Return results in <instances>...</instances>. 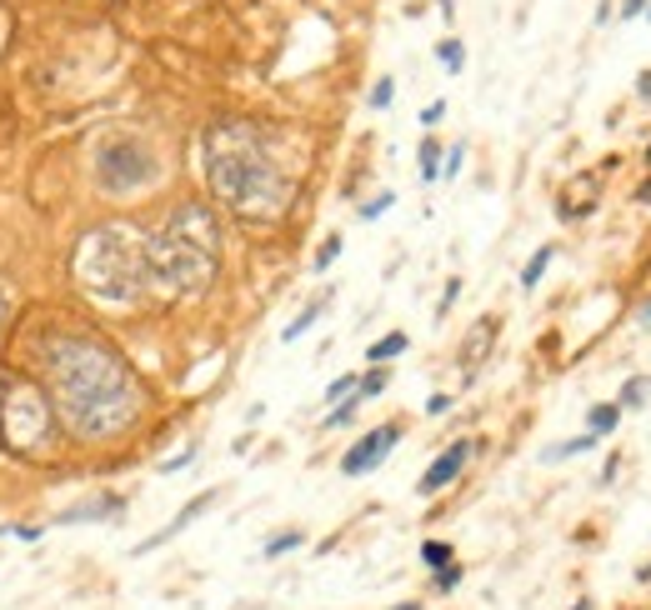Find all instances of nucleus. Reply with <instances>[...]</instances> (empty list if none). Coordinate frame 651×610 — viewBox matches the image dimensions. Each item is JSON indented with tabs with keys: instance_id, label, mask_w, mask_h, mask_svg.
<instances>
[{
	"instance_id": "obj_1",
	"label": "nucleus",
	"mask_w": 651,
	"mask_h": 610,
	"mask_svg": "<svg viewBox=\"0 0 651 610\" xmlns=\"http://www.w3.org/2000/svg\"><path fill=\"white\" fill-rule=\"evenodd\" d=\"M45 371H51V406L76 440H116L141 420V380L126 355L96 335H55L45 345Z\"/></svg>"
},
{
	"instance_id": "obj_2",
	"label": "nucleus",
	"mask_w": 651,
	"mask_h": 610,
	"mask_svg": "<svg viewBox=\"0 0 651 610\" xmlns=\"http://www.w3.org/2000/svg\"><path fill=\"white\" fill-rule=\"evenodd\" d=\"M206 181L216 201L246 221H276L296 195V181L276 161L271 140L246 120H221L206 130Z\"/></svg>"
},
{
	"instance_id": "obj_3",
	"label": "nucleus",
	"mask_w": 651,
	"mask_h": 610,
	"mask_svg": "<svg viewBox=\"0 0 651 610\" xmlns=\"http://www.w3.org/2000/svg\"><path fill=\"white\" fill-rule=\"evenodd\" d=\"M221 270V225L206 205H175L161 230H146V286L151 296H201Z\"/></svg>"
},
{
	"instance_id": "obj_4",
	"label": "nucleus",
	"mask_w": 651,
	"mask_h": 610,
	"mask_svg": "<svg viewBox=\"0 0 651 610\" xmlns=\"http://www.w3.org/2000/svg\"><path fill=\"white\" fill-rule=\"evenodd\" d=\"M71 276L100 305H136L151 296L146 286V230L126 221L96 225L90 236H80L76 256H71Z\"/></svg>"
},
{
	"instance_id": "obj_5",
	"label": "nucleus",
	"mask_w": 651,
	"mask_h": 610,
	"mask_svg": "<svg viewBox=\"0 0 651 610\" xmlns=\"http://www.w3.org/2000/svg\"><path fill=\"white\" fill-rule=\"evenodd\" d=\"M0 440L21 455H45L55 440V406L35 380L15 375L0 386Z\"/></svg>"
},
{
	"instance_id": "obj_6",
	"label": "nucleus",
	"mask_w": 651,
	"mask_h": 610,
	"mask_svg": "<svg viewBox=\"0 0 651 610\" xmlns=\"http://www.w3.org/2000/svg\"><path fill=\"white\" fill-rule=\"evenodd\" d=\"M161 181V161L136 130H110L96 140V185L106 195H141Z\"/></svg>"
},
{
	"instance_id": "obj_7",
	"label": "nucleus",
	"mask_w": 651,
	"mask_h": 610,
	"mask_svg": "<svg viewBox=\"0 0 651 610\" xmlns=\"http://www.w3.org/2000/svg\"><path fill=\"white\" fill-rule=\"evenodd\" d=\"M391 446H401V426H396V420H391V426L366 430V436H361L356 446L341 455V475H371L391 455Z\"/></svg>"
},
{
	"instance_id": "obj_8",
	"label": "nucleus",
	"mask_w": 651,
	"mask_h": 610,
	"mask_svg": "<svg viewBox=\"0 0 651 610\" xmlns=\"http://www.w3.org/2000/svg\"><path fill=\"white\" fill-rule=\"evenodd\" d=\"M471 450H476V446H471V440H456V446H446L441 455H436V461L426 465V475H421V481H416V491H421V495H436V491H446V485H451L456 475L467 471Z\"/></svg>"
},
{
	"instance_id": "obj_9",
	"label": "nucleus",
	"mask_w": 651,
	"mask_h": 610,
	"mask_svg": "<svg viewBox=\"0 0 651 610\" xmlns=\"http://www.w3.org/2000/svg\"><path fill=\"white\" fill-rule=\"evenodd\" d=\"M597 195H601V181H597L591 171L571 175V181H566V191H561V201H556V215H561V221H581V215H591Z\"/></svg>"
},
{
	"instance_id": "obj_10",
	"label": "nucleus",
	"mask_w": 651,
	"mask_h": 610,
	"mask_svg": "<svg viewBox=\"0 0 651 610\" xmlns=\"http://www.w3.org/2000/svg\"><path fill=\"white\" fill-rule=\"evenodd\" d=\"M211 505H216V491H201V495H195L191 505H181V511H175V521L165 525V530H156L151 540H141V546H136V556H151V550H161L165 540H175V536H181V530H185V525H191L195 515H206Z\"/></svg>"
},
{
	"instance_id": "obj_11",
	"label": "nucleus",
	"mask_w": 651,
	"mask_h": 610,
	"mask_svg": "<svg viewBox=\"0 0 651 610\" xmlns=\"http://www.w3.org/2000/svg\"><path fill=\"white\" fill-rule=\"evenodd\" d=\"M491 345H496V315H481V321L471 325L467 345H461V371H467V380H476V365L486 361Z\"/></svg>"
},
{
	"instance_id": "obj_12",
	"label": "nucleus",
	"mask_w": 651,
	"mask_h": 610,
	"mask_svg": "<svg viewBox=\"0 0 651 610\" xmlns=\"http://www.w3.org/2000/svg\"><path fill=\"white\" fill-rule=\"evenodd\" d=\"M126 511V501L120 495H96V501H80V505H65L61 515H55V525H80V521H110V515Z\"/></svg>"
},
{
	"instance_id": "obj_13",
	"label": "nucleus",
	"mask_w": 651,
	"mask_h": 610,
	"mask_svg": "<svg viewBox=\"0 0 651 610\" xmlns=\"http://www.w3.org/2000/svg\"><path fill=\"white\" fill-rule=\"evenodd\" d=\"M621 426V406H591L586 410V436H611V430Z\"/></svg>"
},
{
	"instance_id": "obj_14",
	"label": "nucleus",
	"mask_w": 651,
	"mask_h": 610,
	"mask_svg": "<svg viewBox=\"0 0 651 610\" xmlns=\"http://www.w3.org/2000/svg\"><path fill=\"white\" fill-rule=\"evenodd\" d=\"M406 345H411V341H406L401 331H391V335H381V341H371L366 361H371V365H386V361H396V355H401Z\"/></svg>"
},
{
	"instance_id": "obj_15",
	"label": "nucleus",
	"mask_w": 651,
	"mask_h": 610,
	"mask_svg": "<svg viewBox=\"0 0 651 610\" xmlns=\"http://www.w3.org/2000/svg\"><path fill=\"white\" fill-rule=\"evenodd\" d=\"M321 311H326V296H321V300H311V305H306V311H301V315H296V321H291V325H286V331H281V341H301V335H306V331H311V325H316V321H321Z\"/></svg>"
},
{
	"instance_id": "obj_16",
	"label": "nucleus",
	"mask_w": 651,
	"mask_h": 610,
	"mask_svg": "<svg viewBox=\"0 0 651 610\" xmlns=\"http://www.w3.org/2000/svg\"><path fill=\"white\" fill-rule=\"evenodd\" d=\"M552 256H556L552 246H542V250H536V256L526 260V266H521V286H526V290H536V286H542V276H546V266H552Z\"/></svg>"
},
{
	"instance_id": "obj_17",
	"label": "nucleus",
	"mask_w": 651,
	"mask_h": 610,
	"mask_svg": "<svg viewBox=\"0 0 651 610\" xmlns=\"http://www.w3.org/2000/svg\"><path fill=\"white\" fill-rule=\"evenodd\" d=\"M441 161H446V150L436 145V136L421 140V181H441Z\"/></svg>"
},
{
	"instance_id": "obj_18",
	"label": "nucleus",
	"mask_w": 651,
	"mask_h": 610,
	"mask_svg": "<svg viewBox=\"0 0 651 610\" xmlns=\"http://www.w3.org/2000/svg\"><path fill=\"white\" fill-rule=\"evenodd\" d=\"M436 61H441L451 75H461V65H467V45L456 41V35H446V41L436 45Z\"/></svg>"
},
{
	"instance_id": "obj_19",
	"label": "nucleus",
	"mask_w": 651,
	"mask_h": 610,
	"mask_svg": "<svg viewBox=\"0 0 651 610\" xmlns=\"http://www.w3.org/2000/svg\"><path fill=\"white\" fill-rule=\"evenodd\" d=\"M581 450H597V436H576V440L552 446V450H546V465H552V461H571V455H581Z\"/></svg>"
},
{
	"instance_id": "obj_20",
	"label": "nucleus",
	"mask_w": 651,
	"mask_h": 610,
	"mask_svg": "<svg viewBox=\"0 0 651 610\" xmlns=\"http://www.w3.org/2000/svg\"><path fill=\"white\" fill-rule=\"evenodd\" d=\"M651 400V380H627V386H621V400L617 406L621 410H641Z\"/></svg>"
},
{
	"instance_id": "obj_21",
	"label": "nucleus",
	"mask_w": 651,
	"mask_h": 610,
	"mask_svg": "<svg viewBox=\"0 0 651 610\" xmlns=\"http://www.w3.org/2000/svg\"><path fill=\"white\" fill-rule=\"evenodd\" d=\"M356 406H361V396H346V400H336V410H331V416L321 420L326 430H336V426H351V420H356Z\"/></svg>"
},
{
	"instance_id": "obj_22",
	"label": "nucleus",
	"mask_w": 651,
	"mask_h": 610,
	"mask_svg": "<svg viewBox=\"0 0 651 610\" xmlns=\"http://www.w3.org/2000/svg\"><path fill=\"white\" fill-rule=\"evenodd\" d=\"M421 560H426L431 570H441V566H451V560H456V550L446 546V540H426V546H421Z\"/></svg>"
},
{
	"instance_id": "obj_23",
	"label": "nucleus",
	"mask_w": 651,
	"mask_h": 610,
	"mask_svg": "<svg viewBox=\"0 0 651 610\" xmlns=\"http://www.w3.org/2000/svg\"><path fill=\"white\" fill-rule=\"evenodd\" d=\"M356 386H361V380H356V371H351V375H336V380H331V386H326V400H331V406H336V400L356 396Z\"/></svg>"
},
{
	"instance_id": "obj_24",
	"label": "nucleus",
	"mask_w": 651,
	"mask_h": 610,
	"mask_svg": "<svg viewBox=\"0 0 651 610\" xmlns=\"http://www.w3.org/2000/svg\"><path fill=\"white\" fill-rule=\"evenodd\" d=\"M306 546V536H301V530H286V536H276V540H266V556H286V550H301Z\"/></svg>"
},
{
	"instance_id": "obj_25",
	"label": "nucleus",
	"mask_w": 651,
	"mask_h": 610,
	"mask_svg": "<svg viewBox=\"0 0 651 610\" xmlns=\"http://www.w3.org/2000/svg\"><path fill=\"white\" fill-rule=\"evenodd\" d=\"M386 386H391V371H371L366 380H361V386H356V396H361V400H371V396H381V390H386Z\"/></svg>"
},
{
	"instance_id": "obj_26",
	"label": "nucleus",
	"mask_w": 651,
	"mask_h": 610,
	"mask_svg": "<svg viewBox=\"0 0 651 610\" xmlns=\"http://www.w3.org/2000/svg\"><path fill=\"white\" fill-rule=\"evenodd\" d=\"M391 96H396V80H391V75H381L376 90H371V110H386V106H391Z\"/></svg>"
},
{
	"instance_id": "obj_27",
	"label": "nucleus",
	"mask_w": 651,
	"mask_h": 610,
	"mask_svg": "<svg viewBox=\"0 0 651 610\" xmlns=\"http://www.w3.org/2000/svg\"><path fill=\"white\" fill-rule=\"evenodd\" d=\"M341 256V236H326L321 240V250H316V260H311V266L316 270H326V266H331V260H336Z\"/></svg>"
},
{
	"instance_id": "obj_28",
	"label": "nucleus",
	"mask_w": 651,
	"mask_h": 610,
	"mask_svg": "<svg viewBox=\"0 0 651 610\" xmlns=\"http://www.w3.org/2000/svg\"><path fill=\"white\" fill-rule=\"evenodd\" d=\"M391 205H396V191H381L376 201L361 205V221H376V215H381V211H391Z\"/></svg>"
},
{
	"instance_id": "obj_29",
	"label": "nucleus",
	"mask_w": 651,
	"mask_h": 610,
	"mask_svg": "<svg viewBox=\"0 0 651 610\" xmlns=\"http://www.w3.org/2000/svg\"><path fill=\"white\" fill-rule=\"evenodd\" d=\"M456 586H461V566L451 560V566L436 570V590H456Z\"/></svg>"
},
{
	"instance_id": "obj_30",
	"label": "nucleus",
	"mask_w": 651,
	"mask_h": 610,
	"mask_svg": "<svg viewBox=\"0 0 651 610\" xmlns=\"http://www.w3.org/2000/svg\"><path fill=\"white\" fill-rule=\"evenodd\" d=\"M461 161H467V145H451V150H446V161H441V175H456V171H461Z\"/></svg>"
},
{
	"instance_id": "obj_31",
	"label": "nucleus",
	"mask_w": 651,
	"mask_h": 610,
	"mask_svg": "<svg viewBox=\"0 0 651 610\" xmlns=\"http://www.w3.org/2000/svg\"><path fill=\"white\" fill-rule=\"evenodd\" d=\"M446 410H451V396H446V390H436V396L426 400V416H446Z\"/></svg>"
},
{
	"instance_id": "obj_32",
	"label": "nucleus",
	"mask_w": 651,
	"mask_h": 610,
	"mask_svg": "<svg viewBox=\"0 0 651 610\" xmlns=\"http://www.w3.org/2000/svg\"><path fill=\"white\" fill-rule=\"evenodd\" d=\"M195 461V450H185V455H175V461H165L161 465V475H175V471H185V465Z\"/></svg>"
},
{
	"instance_id": "obj_33",
	"label": "nucleus",
	"mask_w": 651,
	"mask_h": 610,
	"mask_svg": "<svg viewBox=\"0 0 651 610\" xmlns=\"http://www.w3.org/2000/svg\"><path fill=\"white\" fill-rule=\"evenodd\" d=\"M651 0H621V21H631V15H646Z\"/></svg>"
},
{
	"instance_id": "obj_34",
	"label": "nucleus",
	"mask_w": 651,
	"mask_h": 610,
	"mask_svg": "<svg viewBox=\"0 0 651 610\" xmlns=\"http://www.w3.org/2000/svg\"><path fill=\"white\" fill-rule=\"evenodd\" d=\"M456 296H461V280H446V296H441V315H446V311H451V305H456Z\"/></svg>"
},
{
	"instance_id": "obj_35",
	"label": "nucleus",
	"mask_w": 651,
	"mask_h": 610,
	"mask_svg": "<svg viewBox=\"0 0 651 610\" xmlns=\"http://www.w3.org/2000/svg\"><path fill=\"white\" fill-rule=\"evenodd\" d=\"M441 116H446V100H431V106L421 110V120H426V126H436V120H441Z\"/></svg>"
},
{
	"instance_id": "obj_36",
	"label": "nucleus",
	"mask_w": 651,
	"mask_h": 610,
	"mask_svg": "<svg viewBox=\"0 0 651 610\" xmlns=\"http://www.w3.org/2000/svg\"><path fill=\"white\" fill-rule=\"evenodd\" d=\"M637 96H641V100H651V70H641V75H637Z\"/></svg>"
},
{
	"instance_id": "obj_37",
	"label": "nucleus",
	"mask_w": 651,
	"mask_h": 610,
	"mask_svg": "<svg viewBox=\"0 0 651 610\" xmlns=\"http://www.w3.org/2000/svg\"><path fill=\"white\" fill-rule=\"evenodd\" d=\"M637 205H646V211H651V175L637 185Z\"/></svg>"
},
{
	"instance_id": "obj_38",
	"label": "nucleus",
	"mask_w": 651,
	"mask_h": 610,
	"mask_svg": "<svg viewBox=\"0 0 651 610\" xmlns=\"http://www.w3.org/2000/svg\"><path fill=\"white\" fill-rule=\"evenodd\" d=\"M436 5H441V15H446V21H456V0H436Z\"/></svg>"
},
{
	"instance_id": "obj_39",
	"label": "nucleus",
	"mask_w": 651,
	"mask_h": 610,
	"mask_svg": "<svg viewBox=\"0 0 651 610\" xmlns=\"http://www.w3.org/2000/svg\"><path fill=\"white\" fill-rule=\"evenodd\" d=\"M637 321H641V325H646V331H651V300H646V305H641V311H637Z\"/></svg>"
},
{
	"instance_id": "obj_40",
	"label": "nucleus",
	"mask_w": 651,
	"mask_h": 610,
	"mask_svg": "<svg viewBox=\"0 0 651 610\" xmlns=\"http://www.w3.org/2000/svg\"><path fill=\"white\" fill-rule=\"evenodd\" d=\"M571 610H591V600H576V605Z\"/></svg>"
},
{
	"instance_id": "obj_41",
	"label": "nucleus",
	"mask_w": 651,
	"mask_h": 610,
	"mask_svg": "<svg viewBox=\"0 0 651 610\" xmlns=\"http://www.w3.org/2000/svg\"><path fill=\"white\" fill-rule=\"evenodd\" d=\"M396 610H421V605H416V600H406V605H396Z\"/></svg>"
},
{
	"instance_id": "obj_42",
	"label": "nucleus",
	"mask_w": 651,
	"mask_h": 610,
	"mask_svg": "<svg viewBox=\"0 0 651 610\" xmlns=\"http://www.w3.org/2000/svg\"><path fill=\"white\" fill-rule=\"evenodd\" d=\"M0 315H5V290H0Z\"/></svg>"
},
{
	"instance_id": "obj_43",
	"label": "nucleus",
	"mask_w": 651,
	"mask_h": 610,
	"mask_svg": "<svg viewBox=\"0 0 651 610\" xmlns=\"http://www.w3.org/2000/svg\"><path fill=\"white\" fill-rule=\"evenodd\" d=\"M646 165H651V145H646Z\"/></svg>"
},
{
	"instance_id": "obj_44",
	"label": "nucleus",
	"mask_w": 651,
	"mask_h": 610,
	"mask_svg": "<svg viewBox=\"0 0 651 610\" xmlns=\"http://www.w3.org/2000/svg\"><path fill=\"white\" fill-rule=\"evenodd\" d=\"M646 21H651V5H646Z\"/></svg>"
}]
</instances>
